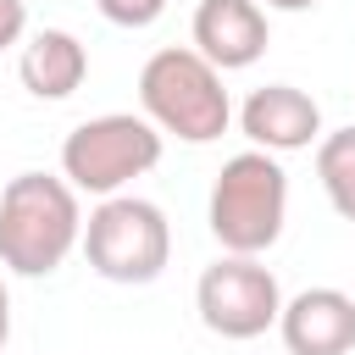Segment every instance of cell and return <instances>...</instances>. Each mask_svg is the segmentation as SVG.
<instances>
[{
	"label": "cell",
	"instance_id": "cell-9",
	"mask_svg": "<svg viewBox=\"0 0 355 355\" xmlns=\"http://www.w3.org/2000/svg\"><path fill=\"white\" fill-rule=\"evenodd\" d=\"M277 333L288 355H349L355 349V300L344 288H300L277 311Z\"/></svg>",
	"mask_w": 355,
	"mask_h": 355
},
{
	"label": "cell",
	"instance_id": "cell-1",
	"mask_svg": "<svg viewBox=\"0 0 355 355\" xmlns=\"http://www.w3.org/2000/svg\"><path fill=\"white\" fill-rule=\"evenodd\" d=\"M83 239L78 189L55 172H17L0 189V266L17 277H50Z\"/></svg>",
	"mask_w": 355,
	"mask_h": 355
},
{
	"label": "cell",
	"instance_id": "cell-11",
	"mask_svg": "<svg viewBox=\"0 0 355 355\" xmlns=\"http://www.w3.org/2000/svg\"><path fill=\"white\" fill-rule=\"evenodd\" d=\"M316 178L327 205L344 222H355V128H333L316 139Z\"/></svg>",
	"mask_w": 355,
	"mask_h": 355
},
{
	"label": "cell",
	"instance_id": "cell-14",
	"mask_svg": "<svg viewBox=\"0 0 355 355\" xmlns=\"http://www.w3.org/2000/svg\"><path fill=\"white\" fill-rule=\"evenodd\" d=\"M261 11H311V6H322V0H255Z\"/></svg>",
	"mask_w": 355,
	"mask_h": 355
},
{
	"label": "cell",
	"instance_id": "cell-3",
	"mask_svg": "<svg viewBox=\"0 0 355 355\" xmlns=\"http://www.w3.org/2000/svg\"><path fill=\"white\" fill-rule=\"evenodd\" d=\"M139 105L161 133H172L183 144H211L233 122L222 72L194 44H166L139 67Z\"/></svg>",
	"mask_w": 355,
	"mask_h": 355
},
{
	"label": "cell",
	"instance_id": "cell-4",
	"mask_svg": "<svg viewBox=\"0 0 355 355\" xmlns=\"http://www.w3.org/2000/svg\"><path fill=\"white\" fill-rule=\"evenodd\" d=\"M78 250H83V261H89L94 277L139 288V283H155L166 272V261H172V222H166V211L155 200L105 194L89 211Z\"/></svg>",
	"mask_w": 355,
	"mask_h": 355
},
{
	"label": "cell",
	"instance_id": "cell-5",
	"mask_svg": "<svg viewBox=\"0 0 355 355\" xmlns=\"http://www.w3.org/2000/svg\"><path fill=\"white\" fill-rule=\"evenodd\" d=\"M161 144H166V133H161L150 116L105 111V116L78 122V128L61 139V178H67L78 194H100V200H105V194H122L133 178L155 172Z\"/></svg>",
	"mask_w": 355,
	"mask_h": 355
},
{
	"label": "cell",
	"instance_id": "cell-7",
	"mask_svg": "<svg viewBox=\"0 0 355 355\" xmlns=\"http://www.w3.org/2000/svg\"><path fill=\"white\" fill-rule=\"evenodd\" d=\"M239 128L255 150L266 155H288V150H311L322 139V105L294 89V83H261L250 89V100L239 105Z\"/></svg>",
	"mask_w": 355,
	"mask_h": 355
},
{
	"label": "cell",
	"instance_id": "cell-2",
	"mask_svg": "<svg viewBox=\"0 0 355 355\" xmlns=\"http://www.w3.org/2000/svg\"><path fill=\"white\" fill-rule=\"evenodd\" d=\"M205 222H211V239L227 255H266L283 239V222H288V172H283V161L255 150V144L227 155L216 183H211Z\"/></svg>",
	"mask_w": 355,
	"mask_h": 355
},
{
	"label": "cell",
	"instance_id": "cell-15",
	"mask_svg": "<svg viewBox=\"0 0 355 355\" xmlns=\"http://www.w3.org/2000/svg\"><path fill=\"white\" fill-rule=\"evenodd\" d=\"M6 338H11V294L0 283V349H6Z\"/></svg>",
	"mask_w": 355,
	"mask_h": 355
},
{
	"label": "cell",
	"instance_id": "cell-6",
	"mask_svg": "<svg viewBox=\"0 0 355 355\" xmlns=\"http://www.w3.org/2000/svg\"><path fill=\"white\" fill-rule=\"evenodd\" d=\"M194 311L216 338H261L266 327H277L283 311V288L272 277V266H261V255H216L200 283H194Z\"/></svg>",
	"mask_w": 355,
	"mask_h": 355
},
{
	"label": "cell",
	"instance_id": "cell-12",
	"mask_svg": "<svg viewBox=\"0 0 355 355\" xmlns=\"http://www.w3.org/2000/svg\"><path fill=\"white\" fill-rule=\"evenodd\" d=\"M94 6H100V17L116 22V28H150V22H161V11H166V0H94Z\"/></svg>",
	"mask_w": 355,
	"mask_h": 355
},
{
	"label": "cell",
	"instance_id": "cell-8",
	"mask_svg": "<svg viewBox=\"0 0 355 355\" xmlns=\"http://www.w3.org/2000/svg\"><path fill=\"white\" fill-rule=\"evenodd\" d=\"M194 50L216 67V72H244L266 55L272 44V28H266V11L255 0H200L194 6Z\"/></svg>",
	"mask_w": 355,
	"mask_h": 355
},
{
	"label": "cell",
	"instance_id": "cell-10",
	"mask_svg": "<svg viewBox=\"0 0 355 355\" xmlns=\"http://www.w3.org/2000/svg\"><path fill=\"white\" fill-rule=\"evenodd\" d=\"M17 78L33 100H72L89 78V50L67 28H39L17 55Z\"/></svg>",
	"mask_w": 355,
	"mask_h": 355
},
{
	"label": "cell",
	"instance_id": "cell-13",
	"mask_svg": "<svg viewBox=\"0 0 355 355\" xmlns=\"http://www.w3.org/2000/svg\"><path fill=\"white\" fill-rule=\"evenodd\" d=\"M22 33H28V6L22 0H0V50L22 44Z\"/></svg>",
	"mask_w": 355,
	"mask_h": 355
}]
</instances>
